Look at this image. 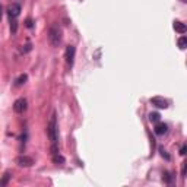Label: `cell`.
Returning a JSON list of instances; mask_svg holds the SVG:
<instances>
[{"label": "cell", "mask_w": 187, "mask_h": 187, "mask_svg": "<svg viewBox=\"0 0 187 187\" xmlns=\"http://www.w3.org/2000/svg\"><path fill=\"white\" fill-rule=\"evenodd\" d=\"M57 119H56V113L51 114L50 117V122L47 124V136H48L51 145H57Z\"/></svg>", "instance_id": "obj_1"}, {"label": "cell", "mask_w": 187, "mask_h": 187, "mask_svg": "<svg viewBox=\"0 0 187 187\" xmlns=\"http://www.w3.org/2000/svg\"><path fill=\"white\" fill-rule=\"evenodd\" d=\"M48 41L51 47H58L62 42V29L58 25H51L48 31Z\"/></svg>", "instance_id": "obj_2"}, {"label": "cell", "mask_w": 187, "mask_h": 187, "mask_svg": "<svg viewBox=\"0 0 187 187\" xmlns=\"http://www.w3.org/2000/svg\"><path fill=\"white\" fill-rule=\"evenodd\" d=\"M8 16L9 19H16L19 16V13H21V5L19 3H12V5H9L8 6Z\"/></svg>", "instance_id": "obj_3"}, {"label": "cell", "mask_w": 187, "mask_h": 187, "mask_svg": "<svg viewBox=\"0 0 187 187\" xmlns=\"http://www.w3.org/2000/svg\"><path fill=\"white\" fill-rule=\"evenodd\" d=\"M75 53H76V48H75L73 45H69L65 51V58H66V63L69 67H72L73 66V62H75Z\"/></svg>", "instance_id": "obj_4"}, {"label": "cell", "mask_w": 187, "mask_h": 187, "mask_svg": "<svg viewBox=\"0 0 187 187\" xmlns=\"http://www.w3.org/2000/svg\"><path fill=\"white\" fill-rule=\"evenodd\" d=\"M16 164L19 167H25V168H28V167H32L34 165V159L31 156H28V155H21V156H18L16 158Z\"/></svg>", "instance_id": "obj_5"}, {"label": "cell", "mask_w": 187, "mask_h": 187, "mask_svg": "<svg viewBox=\"0 0 187 187\" xmlns=\"http://www.w3.org/2000/svg\"><path fill=\"white\" fill-rule=\"evenodd\" d=\"M26 107H28V101L25 98H19V99L15 101V104H13V110H15V113L22 114L26 110Z\"/></svg>", "instance_id": "obj_6"}, {"label": "cell", "mask_w": 187, "mask_h": 187, "mask_svg": "<svg viewBox=\"0 0 187 187\" xmlns=\"http://www.w3.org/2000/svg\"><path fill=\"white\" fill-rule=\"evenodd\" d=\"M152 105H155L156 108H168V101L167 99H164V98L161 97H154V98H151V101H149Z\"/></svg>", "instance_id": "obj_7"}, {"label": "cell", "mask_w": 187, "mask_h": 187, "mask_svg": "<svg viewBox=\"0 0 187 187\" xmlns=\"http://www.w3.org/2000/svg\"><path fill=\"white\" fill-rule=\"evenodd\" d=\"M172 28H174V31L179 34H184L187 32V25L183 24V22H180V21H175L174 24H172Z\"/></svg>", "instance_id": "obj_8"}, {"label": "cell", "mask_w": 187, "mask_h": 187, "mask_svg": "<svg viewBox=\"0 0 187 187\" xmlns=\"http://www.w3.org/2000/svg\"><path fill=\"white\" fill-rule=\"evenodd\" d=\"M167 130H168V126H167L165 123H159V122L156 123V126H155V133H156V135H159V136H161V135H165Z\"/></svg>", "instance_id": "obj_9"}, {"label": "cell", "mask_w": 187, "mask_h": 187, "mask_svg": "<svg viewBox=\"0 0 187 187\" xmlns=\"http://www.w3.org/2000/svg\"><path fill=\"white\" fill-rule=\"evenodd\" d=\"M26 81H28V75L22 73L16 79V81H15V85H16V86H22V85H25V83H26Z\"/></svg>", "instance_id": "obj_10"}, {"label": "cell", "mask_w": 187, "mask_h": 187, "mask_svg": "<svg viewBox=\"0 0 187 187\" xmlns=\"http://www.w3.org/2000/svg\"><path fill=\"white\" fill-rule=\"evenodd\" d=\"M177 45L180 50H186L187 48V37H180L177 41Z\"/></svg>", "instance_id": "obj_11"}, {"label": "cell", "mask_w": 187, "mask_h": 187, "mask_svg": "<svg viewBox=\"0 0 187 187\" xmlns=\"http://www.w3.org/2000/svg\"><path fill=\"white\" fill-rule=\"evenodd\" d=\"M10 177H12V175H10V171H6V172H5V175H3V179H2V181H0V186H2V187L8 186Z\"/></svg>", "instance_id": "obj_12"}, {"label": "cell", "mask_w": 187, "mask_h": 187, "mask_svg": "<svg viewBox=\"0 0 187 187\" xmlns=\"http://www.w3.org/2000/svg\"><path fill=\"white\" fill-rule=\"evenodd\" d=\"M164 181H165L167 184H172V183H174V177H172V174L168 172V171H165V172H164Z\"/></svg>", "instance_id": "obj_13"}, {"label": "cell", "mask_w": 187, "mask_h": 187, "mask_svg": "<svg viewBox=\"0 0 187 187\" xmlns=\"http://www.w3.org/2000/svg\"><path fill=\"white\" fill-rule=\"evenodd\" d=\"M53 162L54 164H65V158H63L62 155L56 154V155H53Z\"/></svg>", "instance_id": "obj_14"}, {"label": "cell", "mask_w": 187, "mask_h": 187, "mask_svg": "<svg viewBox=\"0 0 187 187\" xmlns=\"http://www.w3.org/2000/svg\"><path fill=\"white\" fill-rule=\"evenodd\" d=\"M159 119H161L159 113H151L149 114V120H151L152 123H158L159 122Z\"/></svg>", "instance_id": "obj_15"}, {"label": "cell", "mask_w": 187, "mask_h": 187, "mask_svg": "<svg viewBox=\"0 0 187 187\" xmlns=\"http://www.w3.org/2000/svg\"><path fill=\"white\" fill-rule=\"evenodd\" d=\"M10 31H12V34H16V31H18V21L16 19H10Z\"/></svg>", "instance_id": "obj_16"}, {"label": "cell", "mask_w": 187, "mask_h": 187, "mask_svg": "<svg viewBox=\"0 0 187 187\" xmlns=\"http://www.w3.org/2000/svg\"><path fill=\"white\" fill-rule=\"evenodd\" d=\"M159 152H161V156H162V158H165L167 161H170V155L165 152V149H164V148H159Z\"/></svg>", "instance_id": "obj_17"}, {"label": "cell", "mask_w": 187, "mask_h": 187, "mask_svg": "<svg viewBox=\"0 0 187 187\" xmlns=\"http://www.w3.org/2000/svg\"><path fill=\"white\" fill-rule=\"evenodd\" d=\"M25 26H26V28H32V19H31V18H28V19L25 21Z\"/></svg>", "instance_id": "obj_18"}, {"label": "cell", "mask_w": 187, "mask_h": 187, "mask_svg": "<svg viewBox=\"0 0 187 187\" xmlns=\"http://www.w3.org/2000/svg\"><path fill=\"white\" fill-rule=\"evenodd\" d=\"M31 48H32V45L28 42L26 45H25V48H24V53H28V51H31Z\"/></svg>", "instance_id": "obj_19"}, {"label": "cell", "mask_w": 187, "mask_h": 187, "mask_svg": "<svg viewBox=\"0 0 187 187\" xmlns=\"http://www.w3.org/2000/svg\"><path fill=\"white\" fill-rule=\"evenodd\" d=\"M187 154V145H184V146L180 149V155H186Z\"/></svg>", "instance_id": "obj_20"}, {"label": "cell", "mask_w": 187, "mask_h": 187, "mask_svg": "<svg viewBox=\"0 0 187 187\" xmlns=\"http://www.w3.org/2000/svg\"><path fill=\"white\" fill-rule=\"evenodd\" d=\"M183 175H187V159L184 161V165H183Z\"/></svg>", "instance_id": "obj_21"}]
</instances>
